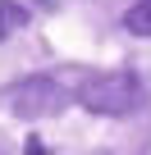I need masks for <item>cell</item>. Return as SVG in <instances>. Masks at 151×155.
Masks as SVG:
<instances>
[{
    "mask_svg": "<svg viewBox=\"0 0 151 155\" xmlns=\"http://www.w3.org/2000/svg\"><path fill=\"white\" fill-rule=\"evenodd\" d=\"M73 101H78L87 114H101V119H128L146 91H142V78L119 68V73H92L83 82H73Z\"/></svg>",
    "mask_w": 151,
    "mask_h": 155,
    "instance_id": "1",
    "label": "cell"
},
{
    "mask_svg": "<svg viewBox=\"0 0 151 155\" xmlns=\"http://www.w3.org/2000/svg\"><path fill=\"white\" fill-rule=\"evenodd\" d=\"M0 101L9 105V114L19 119H46V114H60L69 101H73V87H64L60 78H23V82L5 87L0 91Z\"/></svg>",
    "mask_w": 151,
    "mask_h": 155,
    "instance_id": "2",
    "label": "cell"
},
{
    "mask_svg": "<svg viewBox=\"0 0 151 155\" xmlns=\"http://www.w3.org/2000/svg\"><path fill=\"white\" fill-rule=\"evenodd\" d=\"M124 28L137 32V37H151V0H137V5L124 14Z\"/></svg>",
    "mask_w": 151,
    "mask_h": 155,
    "instance_id": "3",
    "label": "cell"
}]
</instances>
